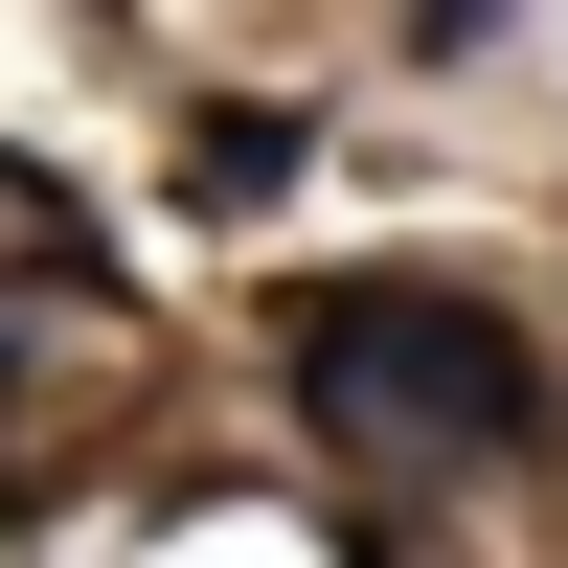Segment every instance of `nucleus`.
<instances>
[{
  "label": "nucleus",
  "instance_id": "obj_1",
  "mask_svg": "<svg viewBox=\"0 0 568 568\" xmlns=\"http://www.w3.org/2000/svg\"><path fill=\"white\" fill-rule=\"evenodd\" d=\"M273 364H296V409H318L387 500H478V478H524V455L568 433L546 342H524L500 296H455V273H318V296L273 318Z\"/></svg>",
  "mask_w": 568,
  "mask_h": 568
}]
</instances>
